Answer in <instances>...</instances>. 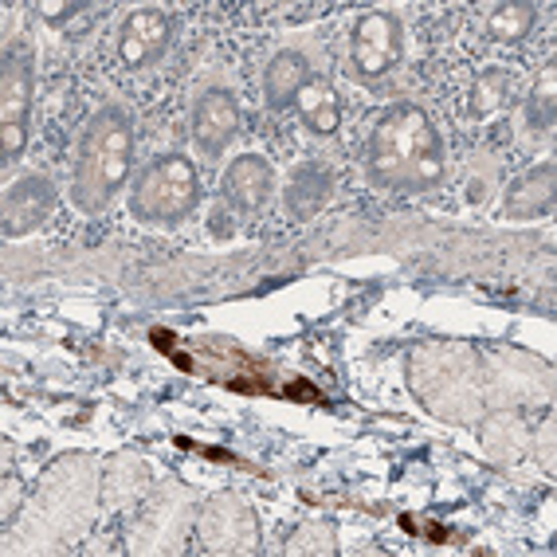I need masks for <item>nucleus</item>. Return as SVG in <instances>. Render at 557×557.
<instances>
[{
	"instance_id": "nucleus-1",
	"label": "nucleus",
	"mask_w": 557,
	"mask_h": 557,
	"mask_svg": "<svg viewBox=\"0 0 557 557\" xmlns=\"http://www.w3.org/2000/svg\"><path fill=\"white\" fill-rule=\"evenodd\" d=\"M444 173L440 138L429 114L417 107H393L369 141V177L381 189H429Z\"/></svg>"
},
{
	"instance_id": "nucleus-2",
	"label": "nucleus",
	"mask_w": 557,
	"mask_h": 557,
	"mask_svg": "<svg viewBox=\"0 0 557 557\" xmlns=\"http://www.w3.org/2000/svg\"><path fill=\"white\" fill-rule=\"evenodd\" d=\"M129 122L122 110H102L83 134L79 165H75V205L87 212H99L110 197L122 189L129 170Z\"/></svg>"
},
{
	"instance_id": "nucleus-3",
	"label": "nucleus",
	"mask_w": 557,
	"mask_h": 557,
	"mask_svg": "<svg viewBox=\"0 0 557 557\" xmlns=\"http://www.w3.org/2000/svg\"><path fill=\"white\" fill-rule=\"evenodd\" d=\"M197 205V170L185 158H161L141 173L129 193V209L146 224H173Z\"/></svg>"
},
{
	"instance_id": "nucleus-4",
	"label": "nucleus",
	"mask_w": 557,
	"mask_h": 557,
	"mask_svg": "<svg viewBox=\"0 0 557 557\" xmlns=\"http://www.w3.org/2000/svg\"><path fill=\"white\" fill-rule=\"evenodd\" d=\"M28 110H32V51L12 48L4 63V90H0V138L4 161L28 146Z\"/></svg>"
},
{
	"instance_id": "nucleus-5",
	"label": "nucleus",
	"mask_w": 557,
	"mask_h": 557,
	"mask_svg": "<svg viewBox=\"0 0 557 557\" xmlns=\"http://www.w3.org/2000/svg\"><path fill=\"white\" fill-rule=\"evenodd\" d=\"M400 60V24L385 12H369L354 28V71L361 79H381Z\"/></svg>"
},
{
	"instance_id": "nucleus-6",
	"label": "nucleus",
	"mask_w": 557,
	"mask_h": 557,
	"mask_svg": "<svg viewBox=\"0 0 557 557\" xmlns=\"http://www.w3.org/2000/svg\"><path fill=\"white\" fill-rule=\"evenodd\" d=\"M239 129V110L232 102L228 90H209L193 110V141L200 153H220L236 138Z\"/></svg>"
},
{
	"instance_id": "nucleus-7",
	"label": "nucleus",
	"mask_w": 557,
	"mask_h": 557,
	"mask_svg": "<svg viewBox=\"0 0 557 557\" xmlns=\"http://www.w3.org/2000/svg\"><path fill=\"white\" fill-rule=\"evenodd\" d=\"M170 48V21L161 12H134L126 24H122L119 36V60L126 67H141V63H153L165 55Z\"/></svg>"
},
{
	"instance_id": "nucleus-8",
	"label": "nucleus",
	"mask_w": 557,
	"mask_h": 557,
	"mask_svg": "<svg viewBox=\"0 0 557 557\" xmlns=\"http://www.w3.org/2000/svg\"><path fill=\"white\" fill-rule=\"evenodd\" d=\"M271 189H275V177H271V165L256 153L232 161L228 177H224V193L236 205L239 212H259L268 205Z\"/></svg>"
},
{
	"instance_id": "nucleus-9",
	"label": "nucleus",
	"mask_w": 557,
	"mask_h": 557,
	"mask_svg": "<svg viewBox=\"0 0 557 557\" xmlns=\"http://www.w3.org/2000/svg\"><path fill=\"white\" fill-rule=\"evenodd\" d=\"M51 200L55 197L40 177L12 185V193L4 197V236H28L32 228H40L51 212Z\"/></svg>"
},
{
	"instance_id": "nucleus-10",
	"label": "nucleus",
	"mask_w": 557,
	"mask_h": 557,
	"mask_svg": "<svg viewBox=\"0 0 557 557\" xmlns=\"http://www.w3.org/2000/svg\"><path fill=\"white\" fill-rule=\"evenodd\" d=\"M299 110L302 122H307L314 134H334L342 122V107H338V90L330 87L326 79H307L299 90Z\"/></svg>"
},
{
	"instance_id": "nucleus-11",
	"label": "nucleus",
	"mask_w": 557,
	"mask_h": 557,
	"mask_svg": "<svg viewBox=\"0 0 557 557\" xmlns=\"http://www.w3.org/2000/svg\"><path fill=\"white\" fill-rule=\"evenodd\" d=\"M307 63H302V55H295V51H283V55H275L268 67V102L271 107H290V102L299 99L302 83H307Z\"/></svg>"
},
{
	"instance_id": "nucleus-12",
	"label": "nucleus",
	"mask_w": 557,
	"mask_h": 557,
	"mask_svg": "<svg viewBox=\"0 0 557 557\" xmlns=\"http://www.w3.org/2000/svg\"><path fill=\"white\" fill-rule=\"evenodd\" d=\"M549 200H554V170H549V165H542V170L527 173V177L510 189L507 212H510V216H537Z\"/></svg>"
},
{
	"instance_id": "nucleus-13",
	"label": "nucleus",
	"mask_w": 557,
	"mask_h": 557,
	"mask_svg": "<svg viewBox=\"0 0 557 557\" xmlns=\"http://www.w3.org/2000/svg\"><path fill=\"white\" fill-rule=\"evenodd\" d=\"M322 197H326V177H322L319 170H302L299 177H295V185H290L287 205L295 216H310V212L322 205Z\"/></svg>"
},
{
	"instance_id": "nucleus-14",
	"label": "nucleus",
	"mask_w": 557,
	"mask_h": 557,
	"mask_svg": "<svg viewBox=\"0 0 557 557\" xmlns=\"http://www.w3.org/2000/svg\"><path fill=\"white\" fill-rule=\"evenodd\" d=\"M530 28H534V9H530V4H503V9L491 16V36H495V40L515 44V40H522Z\"/></svg>"
},
{
	"instance_id": "nucleus-15",
	"label": "nucleus",
	"mask_w": 557,
	"mask_h": 557,
	"mask_svg": "<svg viewBox=\"0 0 557 557\" xmlns=\"http://www.w3.org/2000/svg\"><path fill=\"white\" fill-rule=\"evenodd\" d=\"M530 114L537 119V126H549V122H554V71H546L542 87L534 90V107H530Z\"/></svg>"
},
{
	"instance_id": "nucleus-16",
	"label": "nucleus",
	"mask_w": 557,
	"mask_h": 557,
	"mask_svg": "<svg viewBox=\"0 0 557 557\" xmlns=\"http://www.w3.org/2000/svg\"><path fill=\"white\" fill-rule=\"evenodd\" d=\"M44 16H67V12H75V4H40Z\"/></svg>"
}]
</instances>
